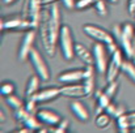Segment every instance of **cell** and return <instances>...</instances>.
Instances as JSON below:
<instances>
[{
    "label": "cell",
    "instance_id": "obj_1",
    "mask_svg": "<svg viewBox=\"0 0 135 133\" xmlns=\"http://www.w3.org/2000/svg\"><path fill=\"white\" fill-rule=\"evenodd\" d=\"M60 21H62L60 10L56 4H51L49 9H42L38 33H40L42 47L47 54V56L50 57H54L56 54L58 38L62 28Z\"/></svg>",
    "mask_w": 135,
    "mask_h": 133
},
{
    "label": "cell",
    "instance_id": "obj_2",
    "mask_svg": "<svg viewBox=\"0 0 135 133\" xmlns=\"http://www.w3.org/2000/svg\"><path fill=\"white\" fill-rule=\"evenodd\" d=\"M113 35L118 42L119 47L122 48L123 54L133 59L134 51V39H135V26L131 22H125L123 25H115L113 28Z\"/></svg>",
    "mask_w": 135,
    "mask_h": 133
},
{
    "label": "cell",
    "instance_id": "obj_3",
    "mask_svg": "<svg viewBox=\"0 0 135 133\" xmlns=\"http://www.w3.org/2000/svg\"><path fill=\"white\" fill-rule=\"evenodd\" d=\"M42 4L40 0H25L22 5V26L21 29L24 30H30V29H37L40 26L41 21V14H42Z\"/></svg>",
    "mask_w": 135,
    "mask_h": 133
},
{
    "label": "cell",
    "instance_id": "obj_4",
    "mask_svg": "<svg viewBox=\"0 0 135 133\" xmlns=\"http://www.w3.org/2000/svg\"><path fill=\"white\" fill-rule=\"evenodd\" d=\"M75 41L72 35V30L68 25H62L59 38H58V44L62 52V56L64 60L71 61L75 57Z\"/></svg>",
    "mask_w": 135,
    "mask_h": 133
},
{
    "label": "cell",
    "instance_id": "obj_5",
    "mask_svg": "<svg viewBox=\"0 0 135 133\" xmlns=\"http://www.w3.org/2000/svg\"><path fill=\"white\" fill-rule=\"evenodd\" d=\"M92 52H93L96 71L100 75H105L108 64H109V59H110V52L108 50V46L101 42H96L92 47Z\"/></svg>",
    "mask_w": 135,
    "mask_h": 133
},
{
    "label": "cell",
    "instance_id": "obj_6",
    "mask_svg": "<svg viewBox=\"0 0 135 133\" xmlns=\"http://www.w3.org/2000/svg\"><path fill=\"white\" fill-rule=\"evenodd\" d=\"M123 63H125V60H123V51H122V48L119 47L117 51H114V52L110 55L109 64H108L106 73H105L106 82L117 81V78H118L119 73L122 72Z\"/></svg>",
    "mask_w": 135,
    "mask_h": 133
},
{
    "label": "cell",
    "instance_id": "obj_7",
    "mask_svg": "<svg viewBox=\"0 0 135 133\" xmlns=\"http://www.w3.org/2000/svg\"><path fill=\"white\" fill-rule=\"evenodd\" d=\"M83 31H84V34L87 37L92 38L96 42H101V43H105V44L115 42V38H114L113 33L108 31L104 28H100L97 25H93V24H85L83 26Z\"/></svg>",
    "mask_w": 135,
    "mask_h": 133
},
{
    "label": "cell",
    "instance_id": "obj_8",
    "mask_svg": "<svg viewBox=\"0 0 135 133\" xmlns=\"http://www.w3.org/2000/svg\"><path fill=\"white\" fill-rule=\"evenodd\" d=\"M29 61L32 63V67L34 69V72L41 77L42 81H49L51 75H50V68L45 61L44 56L41 55V52L37 48H33L30 55H29Z\"/></svg>",
    "mask_w": 135,
    "mask_h": 133
},
{
    "label": "cell",
    "instance_id": "obj_9",
    "mask_svg": "<svg viewBox=\"0 0 135 133\" xmlns=\"http://www.w3.org/2000/svg\"><path fill=\"white\" fill-rule=\"evenodd\" d=\"M37 29H30V30H25V34L22 35L21 43L18 47V52L17 56L21 61H25L26 59H29V55L32 52V50L34 48V42L37 38Z\"/></svg>",
    "mask_w": 135,
    "mask_h": 133
},
{
    "label": "cell",
    "instance_id": "obj_10",
    "mask_svg": "<svg viewBox=\"0 0 135 133\" xmlns=\"http://www.w3.org/2000/svg\"><path fill=\"white\" fill-rule=\"evenodd\" d=\"M60 94H62V97L72 98V99H81V98L88 97L85 86L83 85V82L64 84L63 86H60Z\"/></svg>",
    "mask_w": 135,
    "mask_h": 133
},
{
    "label": "cell",
    "instance_id": "obj_11",
    "mask_svg": "<svg viewBox=\"0 0 135 133\" xmlns=\"http://www.w3.org/2000/svg\"><path fill=\"white\" fill-rule=\"evenodd\" d=\"M36 115L44 125H49V127H56L62 120L60 115L50 108H41L37 111Z\"/></svg>",
    "mask_w": 135,
    "mask_h": 133
},
{
    "label": "cell",
    "instance_id": "obj_12",
    "mask_svg": "<svg viewBox=\"0 0 135 133\" xmlns=\"http://www.w3.org/2000/svg\"><path fill=\"white\" fill-rule=\"evenodd\" d=\"M84 78V68H76V69H68L62 72L58 76V81L60 84H78L81 82Z\"/></svg>",
    "mask_w": 135,
    "mask_h": 133
},
{
    "label": "cell",
    "instance_id": "obj_13",
    "mask_svg": "<svg viewBox=\"0 0 135 133\" xmlns=\"http://www.w3.org/2000/svg\"><path fill=\"white\" fill-rule=\"evenodd\" d=\"M115 121L119 132L127 133L131 129H135V111H126L123 115L117 118Z\"/></svg>",
    "mask_w": 135,
    "mask_h": 133
},
{
    "label": "cell",
    "instance_id": "obj_14",
    "mask_svg": "<svg viewBox=\"0 0 135 133\" xmlns=\"http://www.w3.org/2000/svg\"><path fill=\"white\" fill-rule=\"evenodd\" d=\"M60 88H56V86H50V88H45V89H40L32 98L34 100H37L38 103H42V102H50L58 97H60Z\"/></svg>",
    "mask_w": 135,
    "mask_h": 133
},
{
    "label": "cell",
    "instance_id": "obj_15",
    "mask_svg": "<svg viewBox=\"0 0 135 133\" xmlns=\"http://www.w3.org/2000/svg\"><path fill=\"white\" fill-rule=\"evenodd\" d=\"M75 56L79 57L85 65H94V59H93L92 50L85 47L83 43H79V42L75 43Z\"/></svg>",
    "mask_w": 135,
    "mask_h": 133
},
{
    "label": "cell",
    "instance_id": "obj_16",
    "mask_svg": "<svg viewBox=\"0 0 135 133\" xmlns=\"http://www.w3.org/2000/svg\"><path fill=\"white\" fill-rule=\"evenodd\" d=\"M94 65H85L84 68V78H83V85L85 86L88 97L94 94Z\"/></svg>",
    "mask_w": 135,
    "mask_h": 133
},
{
    "label": "cell",
    "instance_id": "obj_17",
    "mask_svg": "<svg viewBox=\"0 0 135 133\" xmlns=\"http://www.w3.org/2000/svg\"><path fill=\"white\" fill-rule=\"evenodd\" d=\"M70 108L72 111V114L75 115L76 119H79L80 121H87L89 119V112L87 110V107L84 106L83 102H80L79 99H75L70 103Z\"/></svg>",
    "mask_w": 135,
    "mask_h": 133
},
{
    "label": "cell",
    "instance_id": "obj_18",
    "mask_svg": "<svg viewBox=\"0 0 135 133\" xmlns=\"http://www.w3.org/2000/svg\"><path fill=\"white\" fill-rule=\"evenodd\" d=\"M22 16H12V17H7V18H1L0 22V30H13V29H21L22 26Z\"/></svg>",
    "mask_w": 135,
    "mask_h": 133
},
{
    "label": "cell",
    "instance_id": "obj_19",
    "mask_svg": "<svg viewBox=\"0 0 135 133\" xmlns=\"http://www.w3.org/2000/svg\"><path fill=\"white\" fill-rule=\"evenodd\" d=\"M113 102V99L104 93V90H97L96 91V114H100L106 110V107Z\"/></svg>",
    "mask_w": 135,
    "mask_h": 133
},
{
    "label": "cell",
    "instance_id": "obj_20",
    "mask_svg": "<svg viewBox=\"0 0 135 133\" xmlns=\"http://www.w3.org/2000/svg\"><path fill=\"white\" fill-rule=\"evenodd\" d=\"M41 81H42V80H41V77H40L37 73L29 77V80H28V82H26V86H25V95H26V98L33 97V95L40 90Z\"/></svg>",
    "mask_w": 135,
    "mask_h": 133
},
{
    "label": "cell",
    "instance_id": "obj_21",
    "mask_svg": "<svg viewBox=\"0 0 135 133\" xmlns=\"http://www.w3.org/2000/svg\"><path fill=\"white\" fill-rule=\"evenodd\" d=\"M21 123H22L24 127H28L32 131H38L41 128V125H42V123L40 121V119L37 118V115L36 114H30V112L26 114V116L22 119Z\"/></svg>",
    "mask_w": 135,
    "mask_h": 133
},
{
    "label": "cell",
    "instance_id": "obj_22",
    "mask_svg": "<svg viewBox=\"0 0 135 133\" xmlns=\"http://www.w3.org/2000/svg\"><path fill=\"white\" fill-rule=\"evenodd\" d=\"M112 119H113V118H112L106 111H102V112H100V114H96L94 124H96V127H97V128L104 129V128H106V127H109V125H110Z\"/></svg>",
    "mask_w": 135,
    "mask_h": 133
},
{
    "label": "cell",
    "instance_id": "obj_23",
    "mask_svg": "<svg viewBox=\"0 0 135 133\" xmlns=\"http://www.w3.org/2000/svg\"><path fill=\"white\" fill-rule=\"evenodd\" d=\"M105 111H106L112 118L117 119V118H119L121 115H123V114L126 112V108H125L123 104H119V103H114V102H112V103L106 107Z\"/></svg>",
    "mask_w": 135,
    "mask_h": 133
},
{
    "label": "cell",
    "instance_id": "obj_24",
    "mask_svg": "<svg viewBox=\"0 0 135 133\" xmlns=\"http://www.w3.org/2000/svg\"><path fill=\"white\" fill-rule=\"evenodd\" d=\"M122 73L135 84V63L131 59L130 60H125L123 67H122Z\"/></svg>",
    "mask_w": 135,
    "mask_h": 133
},
{
    "label": "cell",
    "instance_id": "obj_25",
    "mask_svg": "<svg viewBox=\"0 0 135 133\" xmlns=\"http://www.w3.org/2000/svg\"><path fill=\"white\" fill-rule=\"evenodd\" d=\"M5 102H7V104L12 108V110H17V108H20V107H24L25 104H24V102L16 95V94H12V95H8L7 98H5Z\"/></svg>",
    "mask_w": 135,
    "mask_h": 133
},
{
    "label": "cell",
    "instance_id": "obj_26",
    "mask_svg": "<svg viewBox=\"0 0 135 133\" xmlns=\"http://www.w3.org/2000/svg\"><path fill=\"white\" fill-rule=\"evenodd\" d=\"M15 90H16V86H15V84L11 82V81H4V82H1V85H0V94H1L4 98H7L8 95L15 94Z\"/></svg>",
    "mask_w": 135,
    "mask_h": 133
},
{
    "label": "cell",
    "instance_id": "obj_27",
    "mask_svg": "<svg viewBox=\"0 0 135 133\" xmlns=\"http://www.w3.org/2000/svg\"><path fill=\"white\" fill-rule=\"evenodd\" d=\"M94 9H96V12H97L98 16L105 17L108 14V1L106 0H98L94 4Z\"/></svg>",
    "mask_w": 135,
    "mask_h": 133
},
{
    "label": "cell",
    "instance_id": "obj_28",
    "mask_svg": "<svg viewBox=\"0 0 135 133\" xmlns=\"http://www.w3.org/2000/svg\"><path fill=\"white\" fill-rule=\"evenodd\" d=\"M105 94H108L112 99L115 97L117 91H118V82L117 81H112V82H108V85L102 89Z\"/></svg>",
    "mask_w": 135,
    "mask_h": 133
},
{
    "label": "cell",
    "instance_id": "obj_29",
    "mask_svg": "<svg viewBox=\"0 0 135 133\" xmlns=\"http://www.w3.org/2000/svg\"><path fill=\"white\" fill-rule=\"evenodd\" d=\"M97 1H98V0H76L75 9H79V10L88 9L90 7H94V4H96Z\"/></svg>",
    "mask_w": 135,
    "mask_h": 133
},
{
    "label": "cell",
    "instance_id": "obj_30",
    "mask_svg": "<svg viewBox=\"0 0 135 133\" xmlns=\"http://www.w3.org/2000/svg\"><path fill=\"white\" fill-rule=\"evenodd\" d=\"M37 104H38V102L37 100H34L32 97H29V98H26V102H25V108H26V111L28 112H30V114H37Z\"/></svg>",
    "mask_w": 135,
    "mask_h": 133
},
{
    "label": "cell",
    "instance_id": "obj_31",
    "mask_svg": "<svg viewBox=\"0 0 135 133\" xmlns=\"http://www.w3.org/2000/svg\"><path fill=\"white\" fill-rule=\"evenodd\" d=\"M26 114H28V111H26V108H25V106L24 107H20V108H17V110H13V115H15V119L17 120V121H22V119L26 116Z\"/></svg>",
    "mask_w": 135,
    "mask_h": 133
},
{
    "label": "cell",
    "instance_id": "obj_32",
    "mask_svg": "<svg viewBox=\"0 0 135 133\" xmlns=\"http://www.w3.org/2000/svg\"><path fill=\"white\" fill-rule=\"evenodd\" d=\"M127 10L129 14L135 20V0H127Z\"/></svg>",
    "mask_w": 135,
    "mask_h": 133
},
{
    "label": "cell",
    "instance_id": "obj_33",
    "mask_svg": "<svg viewBox=\"0 0 135 133\" xmlns=\"http://www.w3.org/2000/svg\"><path fill=\"white\" fill-rule=\"evenodd\" d=\"M64 8L67 9H74L75 8V4H76V0H62Z\"/></svg>",
    "mask_w": 135,
    "mask_h": 133
},
{
    "label": "cell",
    "instance_id": "obj_34",
    "mask_svg": "<svg viewBox=\"0 0 135 133\" xmlns=\"http://www.w3.org/2000/svg\"><path fill=\"white\" fill-rule=\"evenodd\" d=\"M42 7H47V5H51V4H55L58 0H40Z\"/></svg>",
    "mask_w": 135,
    "mask_h": 133
},
{
    "label": "cell",
    "instance_id": "obj_35",
    "mask_svg": "<svg viewBox=\"0 0 135 133\" xmlns=\"http://www.w3.org/2000/svg\"><path fill=\"white\" fill-rule=\"evenodd\" d=\"M17 133H29V132H33L32 129H29L28 127H24V128H21V129H17L16 131Z\"/></svg>",
    "mask_w": 135,
    "mask_h": 133
},
{
    "label": "cell",
    "instance_id": "obj_36",
    "mask_svg": "<svg viewBox=\"0 0 135 133\" xmlns=\"http://www.w3.org/2000/svg\"><path fill=\"white\" fill-rule=\"evenodd\" d=\"M16 0H3V4L4 5H11V4H13Z\"/></svg>",
    "mask_w": 135,
    "mask_h": 133
},
{
    "label": "cell",
    "instance_id": "obj_37",
    "mask_svg": "<svg viewBox=\"0 0 135 133\" xmlns=\"http://www.w3.org/2000/svg\"><path fill=\"white\" fill-rule=\"evenodd\" d=\"M0 121H1V123L4 121V112H3V110L0 111Z\"/></svg>",
    "mask_w": 135,
    "mask_h": 133
},
{
    "label": "cell",
    "instance_id": "obj_38",
    "mask_svg": "<svg viewBox=\"0 0 135 133\" xmlns=\"http://www.w3.org/2000/svg\"><path fill=\"white\" fill-rule=\"evenodd\" d=\"M135 63V39H134V51H133V59H131Z\"/></svg>",
    "mask_w": 135,
    "mask_h": 133
},
{
    "label": "cell",
    "instance_id": "obj_39",
    "mask_svg": "<svg viewBox=\"0 0 135 133\" xmlns=\"http://www.w3.org/2000/svg\"><path fill=\"white\" fill-rule=\"evenodd\" d=\"M108 3H110V4H117L118 3V0H106Z\"/></svg>",
    "mask_w": 135,
    "mask_h": 133
}]
</instances>
